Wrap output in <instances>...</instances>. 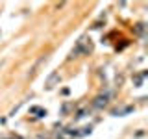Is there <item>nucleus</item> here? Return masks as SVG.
<instances>
[{
    "label": "nucleus",
    "instance_id": "4",
    "mask_svg": "<svg viewBox=\"0 0 148 139\" xmlns=\"http://www.w3.org/2000/svg\"><path fill=\"white\" fill-rule=\"evenodd\" d=\"M85 115H87V109H83V111H80V115H78V119H83Z\"/></svg>",
    "mask_w": 148,
    "mask_h": 139
},
{
    "label": "nucleus",
    "instance_id": "1",
    "mask_svg": "<svg viewBox=\"0 0 148 139\" xmlns=\"http://www.w3.org/2000/svg\"><path fill=\"white\" fill-rule=\"evenodd\" d=\"M76 136L78 134L71 128H65V130H59V132H57V139H74Z\"/></svg>",
    "mask_w": 148,
    "mask_h": 139
},
{
    "label": "nucleus",
    "instance_id": "3",
    "mask_svg": "<svg viewBox=\"0 0 148 139\" xmlns=\"http://www.w3.org/2000/svg\"><path fill=\"white\" fill-rule=\"evenodd\" d=\"M107 98H109L107 95H104V97H98V98L95 100V106H96V108H104V106L107 104Z\"/></svg>",
    "mask_w": 148,
    "mask_h": 139
},
{
    "label": "nucleus",
    "instance_id": "5",
    "mask_svg": "<svg viewBox=\"0 0 148 139\" xmlns=\"http://www.w3.org/2000/svg\"><path fill=\"white\" fill-rule=\"evenodd\" d=\"M37 139H45V137H37Z\"/></svg>",
    "mask_w": 148,
    "mask_h": 139
},
{
    "label": "nucleus",
    "instance_id": "2",
    "mask_svg": "<svg viewBox=\"0 0 148 139\" xmlns=\"http://www.w3.org/2000/svg\"><path fill=\"white\" fill-rule=\"evenodd\" d=\"M56 82H59V74H57V73H54L52 76L48 78V82H46V89H52V87L56 85Z\"/></svg>",
    "mask_w": 148,
    "mask_h": 139
}]
</instances>
